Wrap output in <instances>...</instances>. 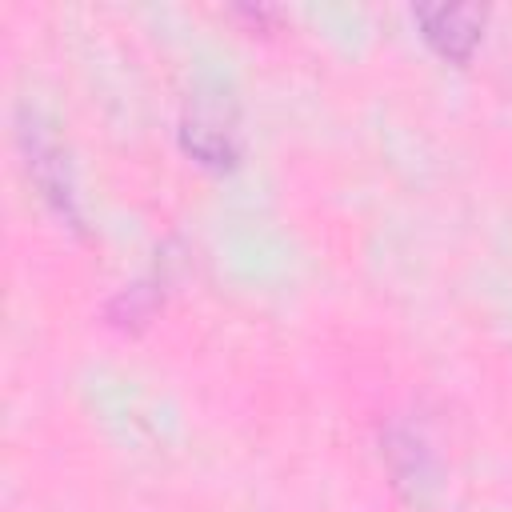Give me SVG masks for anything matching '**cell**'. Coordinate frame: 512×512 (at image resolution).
Returning a JSON list of instances; mask_svg holds the SVG:
<instances>
[{
  "instance_id": "obj_3",
  "label": "cell",
  "mask_w": 512,
  "mask_h": 512,
  "mask_svg": "<svg viewBox=\"0 0 512 512\" xmlns=\"http://www.w3.org/2000/svg\"><path fill=\"white\" fill-rule=\"evenodd\" d=\"M412 16L420 20L428 44L448 60H468L484 28V8L476 4H420Z\"/></svg>"
},
{
  "instance_id": "obj_5",
  "label": "cell",
  "mask_w": 512,
  "mask_h": 512,
  "mask_svg": "<svg viewBox=\"0 0 512 512\" xmlns=\"http://www.w3.org/2000/svg\"><path fill=\"white\" fill-rule=\"evenodd\" d=\"M152 304H156V296L148 292V284H132L128 292H120V296L112 300L108 316H112L116 324H136V320H144V316L152 312Z\"/></svg>"
},
{
  "instance_id": "obj_4",
  "label": "cell",
  "mask_w": 512,
  "mask_h": 512,
  "mask_svg": "<svg viewBox=\"0 0 512 512\" xmlns=\"http://www.w3.org/2000/svg\"><path fill=\"white\" fill-rule=\"evenodd\" d=\"M384 456L392 468V480L400 492H408V500H424L436 488V464L432 452L424 448V440L408 428H388L384 432Z\"/></svg>"
},
{
  "instance_id": "obj_1",
  "label": "cell",
  "mask_w": 512,
  "mask_h": 512,
  "mask_svg": "<svg viewBox=\"0 0 512 512\" xmlns=\"http://www.w3.org/2000/svg\"><path fill=\"white\" fill-rule=\"evenodd\" d=\"M180 144L192 160L208 168H232L240 156V128H236V104L220 88H196L184 120H180Z\"/></svg>"
},
{
  "instance_id": "obj_2",
  "label": "cell",
  "mask_w": 512,
  "mask_h": 512,
  "mask_svg": "<svg viewBox=\"0 0 512 512\" xmlns=\"http://www.w3.org/2000/svg\"><path fill=\"white\" fill-rule=\"evenodd\" d=\"M20 144H24V156H28V172L32 180L40 184V192L56 204L60 216H68L72 224L80 220L76 216V200H72V180H68V164H64V152L56 144V136L32 116L24 112L20 116Z\"/></svg>"
}]
</instances>
